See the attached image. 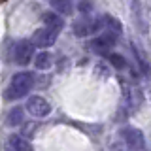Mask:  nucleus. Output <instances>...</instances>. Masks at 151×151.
Listing matches in <instances>:
<instances>
[{"instance_id": "obj_6", "label": "nucleus", "mask_w": 151, "mask_h": 151, "mask_svg": "<svg viewBox=\"0 0 151 151\" xmlns=\"http://www.w3.org/2000/svg\"><path fill=\"white\" fill-rule=\"evenodd\" d=\"M57 42V32H53L51 28H38V30L32 34V44L36 47H42V49H45V47H51Z\"/></svg>"}, {"instance_id": "obj_10", "label": "nucleus", "mask_w": 151, "mask_h": 151, "mask_svg": "<svg viewBox=\"0 0 151 151\" xmlns=\"http://www.w3.org/2000/svg\"><path fill=\"white\" fill-rule=\"evenodd\" d=\"M49 4L57 13H60V15H70V13H74L72 0H49Z\"/></svg>"}, {"instance_id": "obj_3", "label": "nucleus", "mask_w": 151, "mask_h": 151, "mask_svg": "<svg viewBox=\"0 0 151 151\" xmlns=\"http://www.w3.org/2000/svg\"><path fill=\"white\" fill-rule=\"evenodd\" d=\"M113 45H115V34H113V32H104V34L93 38V40L89 42V47L98 55H110Z\"/></svg>"}, {"instance_id": "obj_1", "label": "nucleus", "mask_w": 151, "mask_h": 151, "mask_svg": "<svg viewBox=\"0 0 151 151\" xmlns=\"http://www.w3.org/2000/svg\"><path fill=\"white\" fill-rule=\"evenodd\" d=\"M32 87H34V76H32V72H19L9 81V87L6 89V98L8 100L23 98L28 94V91Z\"/></svg>"}, {"instance_id": "obj_7", "label": "nucleus", "mask_w": 151, "mask_h": 151, "mask_svg": "<svg viewBox=\"0 0 151 151\" xmlns=\"http://www.w3.org/2000/svg\"><path fill=\"white\" fill-rule=\"evenodd\" d=\"M102 25H104L102 19H96V21H93V19H78V21H74L72 30L76 36H89L91 32L98 30Z\"/></svg>"}, {"instance_id": "obj_8", "label": "nucleus", "mask_w": 151, "mask_h": 151, "mask_svg": "<svg viewBox=\"0 0 151 151\" xmlns=\"http://www.w3.org/2000/svg\"><path fill=\"white\" fill-rule=\"evenodd\" d=\"M42 21H44V25L47 28H51V30L57 32V34H59V32L64 28V21H63V17H60V13H57V12H47V13H44Z\"/></svg>"}, {"instance_id": "obj_2", "label": "nucleus", "mask_w": 151, "mask_h": 151, "mask_svg": "<svg viewBox=\"0 0 151 151\" xmlns=\"http://www.w3.org/2000/svg\"><path fill=\"white\" fill-rule=\"evenodd\" d=\"M34 44H32V40H19L15 45H13V60L19 64V66H25L28 64L32 59H34Z\"/></svg>"}, {"instance_id": "obj_16", "label": "nucleus", "mask_w": 151, "mask_h": 151, "mask_svg": "<svg viewBox=\"0 0 151 151\" xmlns=\"http://www.w3.org/2000/svg\"><path fill=\"white\" fill-rule=\"evenodd\" d=\"M108 60H110L111 66H115L117 70H121V68H125V66H127L125 57H123V55H117V53H110V55H108Z\"/></svg>"}, {"instance_id": "obj_18", "label": "nucleus", "mask_w": 151, "mask_h": 151, "mask_svg": "<svg viewBox=\"0 0 151 151\" xmlns=\"http://www.w3.org/2000/svg\"><path fill=\"white\" fill-rule=\"evenodd\" d=\"M8 151H12V149H8Z\"/></svg>"}, {"instance_id": "obj_9", "label": "nucleus", "mask_w": 151, "mask_h": 151, "mask_svg": "<svg viewBox=\"0 0 151 151\" xmlns=\"http://www.w3.org/2000/svg\"><path fill=\"white\" fill-rule=\"evenodd\" d=\"M8 149H12V151H32L30 144H28L25 138L17 136V134H12V136H9V140H8Z\"/></svg>"}, {"instance_id": "obj_5", "label": "nucleus", "mask_w": 151, "mask_h": 151, "mask_svg": "<svg viewBox=\"0 0 151 151\" xmlns=\"http://www.w3.org/2000/svg\"><path fill=\"white\" fill-rule=\"evenodd\" d=\"M123 140H125L127 147L132 151H144V147H145V138L142 134V130L132 129V127L123 130Z\"/></svg>"}, {"instance_id": "obj_15", "label": "nucleus", "mask_w": 151, "mask_h": 151, "mask_svg": "<svg viewBox=\"0 0 151 151\" xmlns=\"http://www.w3.org/2000/svg\"><path fill=\"white\" fill-rule=\"evenodd\" d=\"M102 23H104V27L110 28V32H113V34H117V32H119V34H121V23L115 21L113 17H110V15L102 17Z\"/></svg>"}, {"instance_id": "obj_11", "label": "nucleus", "mask_w": 151, "mask_h": 151, "mask_svg": "<svg viewBox=\"0 0 151 151\" xmlns=\"http://www.w3.org/2000/svg\"><path fill=\"white\" fill-rule=\"evenodd\" d=\"M125 96H127V102H129L130 108H138L142 96H140V93H138V89H136V87L125 85Z\"/></svg>"}, {"instance_id": "obj_4", "label": "nucleus", "mask_w": 151, "mask_h": 151, "mask_svg": "<svg viewBox=\"0 0 151 151\" xmlns=\"http://www.w3.org/2000/svg\"><path fill=\"white\" fill-rule=\"evenodd\" d=\"M27 111L32 117H47L51 111V106L44 96L34 94V96H28V100H27Z\"/></svg>"}, {"instance_id": "obj_12", "label": "nucleus", "mask_w": 151, "mask_h": 151, "mask_svg": "<svg viewBox=\"0 0 151 151\" xmlns=\"http://www.w3.org/2000/svg\"><path fill=\"white\" fill-rule=\"evenodd\" d=\"M34 64L38 70H47L51 66V55L47 53V51H42V53H38L34 57Z\"/></svg>"}, {"instance_id": "obj_17", "label": "nucleus", "mask_w": 151, "mask_h": 151, "mask_svg": "<svg viewBox=\"0 0 151 151\" xmlns=\"http://www.w3.org/2000/svg\"><path fill=\"white\" fill-rule=\"evenodd\" d=\"M79 9H81V12H87V9H91V4H89V2H81V4H79Z\"/></svg>"}, {"instance_id": "obj_13", "label": "nucleus", "mask_w": 151, "mask_h": 151, "mask_svg": "<svg viewBox=\"0 0 151 151\" xmlns=\"http://www.w3.org/2000/svg\"><path fill=\"white\" fill-rule=\"evenodd\" d=\"M132 51H134V55H136V60L140 63L142 70H144V74H149V72H151V66H149V63H147V60H145V55H144V51H142L138 45H134V44H132Z\"/></svg>"}, {"instance_id": "obj_14", "label": "nucleus", "mask_w": 151, "mask_h": 151, "mask_svg": "<svg viewBox=\"0 0 151 151\" xmlns=\"http://www.w3.org/2000/svg\"><path fill=\"white\" fill-rule=\"evenodd\" d=\"M23 119H25V117H23V110H21V108H13V110L8 113V125H12V127L21 125Z\"/></svg>"}]
</instances>
